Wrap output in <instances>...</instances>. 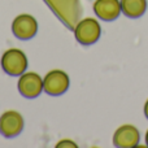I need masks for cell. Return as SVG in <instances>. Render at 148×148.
Here are the masks:
<instances>
[{
    "instance_id": "cell-3",
    "label": "cell",
    "mask_w": 148,
    "mask_h": 148,
    "mask_svg": "<svg viewBox=\"0 0 148 148\" xmlns=\"http://www.w3.org/2000/svg\"><path fill=\"white\" fill-rule=\"evenodd\" d=\"M69 75L60 69L51 70L43 78V90L52 96H59V95L66 92V90L69 88Z\"/></svg>"
},
{
    "instance_id": "cell-9",
    "label": "cell",
    "mask_w": 148,
    "mask_h": 148,
    "mask_svg": "<svg viewBox=\"0 0 148 148\" xmlns=\"http://www.w3.org/2000/svg\"><path fill=\"white\" fill-rule=\"evenodd\" d=\"M121 10L129 18H139L147 10V0H120Z\"/></svg>"
},
{
    "instance_id": "cell-4",
    "label": "cell",
    "mask_w": 148,
    "mask_h": 148,
    "mask_svg": "<svg viewBox=\"0 0 148 148\" xmlns=\"http://www.w3.org/2000/svg\"><path fill=\"white\" fill-rule=\"evenodd\" d=\"M18 91L26 99H35L43 90V78L36 73H23L18 79Z\"/></svg>"
},
{
    "instance_id": "cell-7",
    "label": "cell",
    "mask_w": 148,
    "mask_h": 148,
    "mask_svg": "<svg viewBox=\"0 0 148 148\" xmlns=\"http://www.w3.org/2000/svg\"><path fill=\"white\" fill-rule=\"evenodd\" d=\"M23 129V118L16 110H7L0 116V133L5 138L18 135Z\"/></svg>"
},
{
    "instance_id": "cell-6",
    "label": "cell",
    "mask_w": 148,
    "mask_h": 148,
    "mask_svg": "<svg viewBox=\"0 0 148 148\" xmlns=\"http://www.w3.org/2000/svg\"><path fill=\"white\" fill-rule=\"evenodd\" d=\"M12 31L16 38L21 40H27L35 36L38 31V22L30 14H20L13 20Z\"/></svg>"
},
{
    "instance_id": "cell-8",
    "label": "cell",
    "mask_w": 148,
    "mask_h": 148,
    "mask_svg": "<svg viewBox=\"0 0 148 148\" xmlns=\"http://www.w3.org/2000/svg\"><path fill=\"white\" fill-rule=\"evenodd\" d=\"M94 12L103 21H114L122 13L120 0H95Z\"/></svg>"
},
{
    "instance_id": "cell-2",
    "label": "cell",
    "mask_w": 148,
    "mask_h": 148,
    "mask_svg": "<svg viewBox=\"0 0 148 148\" xmlns=\"http://www.w3.org/2000/svg\"><path fill=\"white\" fill-rule=\"evenodd\" d=\"M1 68L12 77L21 75L27 69V57L21 49L9 48L1 56Z\"/></svg>"
},
{
    "instance_id": "cell-10",
    "label": "cell",
    "mask_w": 148,
    "mask_h": 148,
    "mask_svg": "<svg viewBox=\"0 0 148 148\" xmlns=\"http://www.w3.org/2000/svg\"><path fill=\"white\" fill-rule=\"evenodd\" d=\"M56 147L57 148H65V147H68V148H75L77 147V144L74 143L73 140H70V139H64V140H60L59 143L56 144Z\"/></svg>"
},
{
    "instance_id": "cell-12",
    "label": "cell",
    "mask_w": 148,
    "mask_h": 148,
    "mask_svg": "<svg viewBox=\"0 0 148 148\" xmlns=\"http://www.w3.org/2000/svg\"><path fill=\"white\" fill-rule=\"evenodd\" d=\"M146 144H147V147H148V130H147V133H146Z\"/></svg>"
},
{
    "instance_id": "cell-11",
    "label": "cell",
    "mask_w": 148,
    "mask_h": 148,
    "mask_svg": "<svg viewBox=\"0 0 148 148\" xmlns=\"http://www.w3.org/2000/svg\"><path fill=\"white\" fill-rule=\"evenodd\" d=\"M143 110H144V116H146V118L148 120V99L146 100V103H144V108H143Z\"/></svg>"
},
{
    "instance_id": "cell-5",
    "label": "cell",
    "mask_w": 148,
    "mask_h": 148,
    "mask_svg": "<svg viewBox=\"0 0 148 148\" xmlns=\"http://www.w3.org/2000/svg\"><path fill=\"white\" fill-rule=\"evenodd\" d=\"M140 142V133L136 126L126 123L122 125L113 134V144L117 148H133Z\"/></svg>"
},
{
    "instance_id": "cell-1",
    "label": "cell",
    "mask_w": 148,
    "mask_h": 148,
    "mask_svg": "<svg viewBox=\"0 0 148 148\" xmlns=\"http://www.w3.org/2000/svg\"><path fill=\"white\" fill-rule=\"evenodd\" d=\"M100 35H101V26L96 18H83L74 27V36L77 42L83 46H91L96 43Z\"/></svg>"
}]
</instances>
